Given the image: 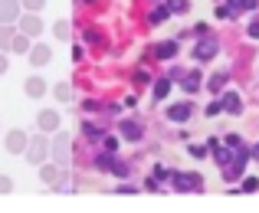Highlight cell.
Instances as JSON below:
<instances>
[{"instance_id": "cell-1", "label": "cell", "mask_w": 259, "mask_h": 213, "mask_svg": "<svg viewBox=\"0 0 259 213\" xmlns=\"http://www.w3.org/2000/svg\"><path fill=\"white\" fill-rule=\"evenodd\" d=\"M50 154V144H46V138H33L30 144H26V161L33 164H43V157Z\"/></svg>"}, {"instance_id": "cell-2", "label": "cell", "mask_w": 259, "mask_h": 213, "mask_svg": "<svg viewBox=\"0 0 259 213\" xmlns=\"http://www.w3.org/2000/svg\"><path fill=\"white\" fill-rule=\"evenodd\" d=\"M26 135L23 132H10L7 135V151H10V154H20V151H26Z\"/></svg>"}, {"instance_id": "cell-3", "label": "cell", "mask_w": 259, "mask_h": 213, "mask_svg": "<svg viewBox=\"0 0 259 213\" xmlns=\"http://www.w3.org/2000/svg\"><path fill=\"white\" fill-rule=\"evenodd\" d=\"M17 20V0H0V23H13Z\"/></svg>"}, {"instance_id": "cell-4", "label": "cell", "mask_w": 259, "mask_h": 213, "mask_svg": "<svg viewBox=\"0 0 259 213\" xmlns=\"http://www.w3.org/2000/svg\"><path fill=\"white\" fill-rule=\"evenodd\" d=\"M20 30H23L26 36H36V33L43 30V23H39V17H33V13H30V17H23V20H20Z\"/></svg>"}, {"instance_id": "cell-5", "label": "cell", "mask_w": 259, "mask_h": 213, "mask_svg": "<svg viewBox=\"0 0 259 213\" xmlns=\"http://www.w3.org/2000/svg\"><path fill=\"white\" fill-rule=\"evenodd\" d=\"M36 121H39V128H43V132H56V128H59V115L56 112H43Z\"/></svg>"}, {"instance_id": "cell-6", "label": "cell", "mask_w": 259, "mask_h": 213, "mask_svg": "<svg viewBox=\"0 0 259 213\" xmlns=\"http://www.w3.org/2000/svg\"><path fill=\"white\" fill-rule=\"evenodd\" d=\"M30 63H33V66H43V63H50V46H33V53H30Z\"/></svg>"}, {"instance_id": "cell-7", "label": "cell", "mask_w": 259, "mask_h": 213, "mask_svg": "<svg viewBox=\"0 0 259 213\" xmlns=\"http://www.w3.org/2000/svg\"><path fill=\"white\" fill-rule=\"evenodd\" d=\"M66 151H69V138H66V135H59V138H56V144H53V154H56L59 161H66V157H69Z\"/></svg>"}, {"instance_id": "cell-8", "label": "cell", "mask_w": 259, "mask_h": 213, "mask_svg": "<svg viewBox=\"0 0 259 213\" xmlns=\"http://www.w3.org/2000/svg\"><path fill=\"white\" fill-rule=\"evenodd\" d=\"M26 92H30L33 99H39V95L46 92V82H43V79H36V75H33V79L26 82Z\"/></svg>"}, {"instance_id": "cell-9", "label": "cell", "mask_w": 259, "mask_h": 213, "mask_svg": "<svg viewBox=\"0 0 259 213\" xmlns=\"http://www.w3.org/2000/svg\"><path fill=\"white\" fill-rule=\"evenodd\" d=\"M13 36H17V33H13V26L10 23H0V46H10Z\"/></svg>"}, {"instance_id": "cell-10", "label": "cell", "mask_w": 259, "mask_h": 213, "mask_svg": "<svg viewBox=\"0 0 259 213\" xmlns=\"http://www.w3.org/2000/svg\"><path fill=\"white\" fill-rule=\"evenodd\" d=\"M167 115H171V121H187V115H190V105H174Z\"/></svg>"}, {"instance_id": "cell-11", "label": "cell", "mask_w": 259, "mask_h": 213, "mask_svg": "<svg viewBox=\"0 0 259 213\" xmlns=\"http://www.w3.org/2000/svg\"><path fill=\"white\" fill-rule=\"evenodd\" d=\"M10 50H13V53H26V50H30V39H26V33H20V36H13Z\"/></svg>"}, {"instance_id": "cell-12", "label": "cell", "mask_w": 259, "mask_h": 213, "mask_svg": "<svg viewBox=\"0 0 259 213\" xmlns=\"http://www.w3.org/2000/svg\"><path fill=\"white\" fill-rule=\"evenodd\" d=\"M213 53H217V43H213V39L197 46V59H207V56H213Z\"/></svg>"}, {"instance_id": "cell-13", "label": "cell", "mask_w": 259, "mask_h": 213, "mask_svg": "<svg viewBox=\"0 0 259 213\" xmlns=\"http://www.w3.org/2000/svg\"><path fill=\"white\" fill-rule=\"evenodd\" d=\"M223 108H227V112H240V108H243L240 95H227V99H223Z\"/></svg>"}, {"instance_id": "cell-14", "label": "cell", "mask_w": 259, "mask_h": 213, "mask_svg": "<svg viewBox=\"0 0 259 213\" xmlns=\"http://www.w3.org/2000/svg\"><path fill=\"white\" fill-rule=\"evenodd\" d=\"M154 53H158L161 59H171L174 53H177V46H174V43H161V46H158V50H154Z\"/></svg>"}, {"instance_id": "cell-15", "label": "cell", "mask_w": 259, "mask_h": 213, "mask_svg": "<svg viewBox=\"0 0 259 213\" xmlns=\"http://www.w3.org/2000/svg\"><path fill=\"white\" fill-rule=\"evenodd\" d=\"M121 135H125V138H141V132H138V125H132V121H125V125H121Z\"/></svg>"}, {"instance_id": "cell-16", "label": "cell", "mask_w": 259, "mask_h": 213, "mask_svg": "<svg viewBox=\"0 0 259 213\" xmlns=\"http://www.w3.org/2000/svg\"><path fill=\"white\" fill-rule=\"evenodd\" d=\"M223 86H227V72H220V75H213V79H210V89H213V92H220Z\"/></svg>"}, {"instance_id": "cell-17", "label": "cell", "mask_w": 259, "mask_h": 213, "mask_svg": "<svg viewBox=\"0 0 259 213\" xmlns=\"http://www.w3.org/2000/svg\"><path fill=\"white\" fill-rule=\"evenodd\" d=\"M167 89H171V82H167V79H161L158 86H154V99H164V95H167Z\"/></svg>"}, {"instance_id": "cell-18", "label": "cell", "mask_w": 259, "mask_h": 213, "mask_svg": "<svg viewBox=\"0 0 259 213\" xmlns=\"http://www.w3.org/2000/svg\"><path fill=\"white\" fill-rule=\"evenodd\" d=\"M184 89H187V92H197V89H200V75L194 72V75H190L187 82H184Z\"/></svg>"}, {"instance_id": "cell-19", "label": "cell", "mask_w": 259, "mask_h": 213, "mask_svg": "<svg viewBox=\"0 0 259 213\" xmlns=\"http://www.w3.org/2000/svg\"><path fill=\"white\" fill-rule=\"evenodd\" d=\"M56 177H59V171L46 164V167H43V181H50V184H53V181H56Z\"/></svg>"}, {"instance_id": "cell-20", "label": "cell", "mask_w": 259, "mask_h": 213, "mask_svg": "<svg viewBox=\"0 0 259 213\" xmlns=\"http://www.w3.org/2000/svg\"><path fill=\"white\" fill-rule=\"evenodd\" d=\"M56 36H63V39H66V36H69V26L59 23V26H56Z\"/></svg>"}, {"instance_id": "cell-21", "label": "cell", "mask_w": 259, "mask_h": 213, "mask_svg": "<svg viewBox=\"0 0 259 213\" xmlns=\"http://www.w3.org/2000/svg\"><path fill=\"white\" fill-rule=\"evenodd\" d=\"M164 17H167V10H154L151 13V23H158V20H164Z\"/></svg>"}, {"instance_id": "cell-22", "label": "cell", "mask_w": 259, "mask_h": 213, "mask_svg": "<svg viewBox=\"0 0 259 213\" xmlns=\"http://www.w3.org/2000/svg\"><path fill=\"white\" fill-rule=\"evenodd\" d=\"M259 184H256V177H246V184H243V190H256Z\"/></svg>"}, {"instance_id": "cell-23", "label": "cell", "mask_w": 259, "mask_h": 213, "mask_svg": "<svg viewBox=\"0 0 259 213\" xmlns=\"http://www.w3.org/2000/svg\"><path fill=\"white\" fill-rule=\"evenodd\" d=\"M10 190V177H0V194H7Z\"/></svg>"}, {"instance_id": "cell-24", "label": "cell", "mask_w": 259, "mask_h": 213, "mask_svg": "<svg viewBox=\"0 0 259 213\" xmlns=\"http://www.w3.org/2000/svg\"><path fill=\"white\" fill-rule=\"evenodd\" d=\"M26 7H30V10H39V7H43V0H23Z\"/></svg>"}, {"instance_id": "cell-25", "label": "cell", "mask_w": 259, "mask_h": 213, "mask_svg": "<svg viewBox=\"0 0 259 213\" xmlns=\"http://www.w3.org/2000/svg\"><path fill=\"white\" fill-rule=\"evenodd\" d=\"M249 36H259V20H256L253 26H249Z\"/></svg>"}, {"instance_id": "cell-26", "label": "cell", "mask_w": 259, "mask_h": 213, "mask_svg": "<svg viewBox=\"0 0 259 213\" xmlns=\"http://www.w3.org/2000/svg\"><path fill=\"white\" fill-rule=\"evenodd\" d=\"M4 72H7V59L0 56V75H4Z\"/></svg>"}, {"instance_id": "cell-27", "label": "cell", "mask_w": 259, "mask_h": 213, "mask_svg": "<svg viewBox=\"0 0 259 213\" xmlns=\"http://www.w3.org/2000/svg\"><path fill=\"white\" fill-rule=\"evenodd\" d=\"M253 157H259V144H256V154H253Z\"/></svg>"}]
</instances>
